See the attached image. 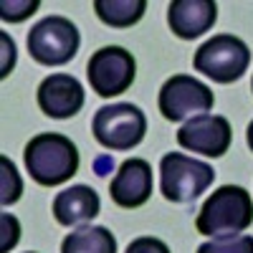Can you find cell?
I'll return each mask as SVG.
<instances>
[{
    "instance_id": "cell-3",
    "label": "cell",
    "mask_w": 253,
    "mask_h": 253,
    "mask_svg": "<svg viewBox=\"0 0 253 253\" xmlns=\"http://www.w3.org/2000/svg\"><path fill=\"white\" fill-rule=\"evenodd\" d=\"M215 170L203 160L182 152H167L160 160V193L170 203H193L213 185Z\"/></svg>"
},
{
    "instance_id": "cell-21",
    "label": "cell",
    "mask_w": 253,
    "mask_h": 253,
    "mask_svg": "<svg viewBox=\"0 0 253 253\" xmlns=\"http://www.w3.org/2000/svg\"><path fill=\"white\" fill-rule=\"evenodd\" d=\"M0 41H3V66H0V76H8L15 66V43L8 38V33L0 36Z\"/></svg>"
},
{
    "instance_id": "cell-12",
    "label": "cell",
    "mask_w": 253,
    "mask_h": 253,
    "mask_svg": "<svg viewBox=\"0 0 253 253\" xmlns=\"http://www.w3.org/2000/svg\"><path fill=\"white\" fill-rule=\"evenodd\" d=\"M218 20L215 0H172L167 8V23L177 38L193 41L210 31Z\"/></svg>"
},
{
    "instance_id": "cell-14",
    "label": "cell",
    "mask_w": 253,
    "mask_h": 253,
    "mask_svg": "<svg viewBox=\"0 0 253 253\" xmlns=\"http://www.w3.org/2000/svg\"><path fill=\"white\" fill-rule=\"evenodd\" d=\"M61 253H117V238L104 225H84L63 238Z\"/></svg>"
},
{
    "instance_id": "cell-4",
    "label": "cell",
    "mask_w": 253,
    "mask_h": 253,
    "mask_svg": "<svg viewBox=\"0 0 253 253\" xmlns=\"http://www.w3.org/2000/svg\"><path fill=\"white\" fill-rule=\"evenodd\" d=\"M91 132L101 147L114 152H126V150H134L144 139L147 117L134 104H126V101L109 104V107H101L94 114Z\"/></svg>"
},
{
    "instance_id": "cell-24",
    "label": "cell",
    "mask_w": 253,
    "mask_h": 253,
    "mask_svg": "<svg viewBox=\"0 0 253 253\" xmlns=\"http://www.w3.org/2000/svg\"><path fill=\"white\" fill-rule=\"evenodd\" d=\"M28 253H36V251H28Z\"/></svg>"
},
{
    "instance_id": "cell-11",
    "label": "cell",
    "mask_w": 253,
    "mask_h": 253,
    "mask_svg": "<svg viewBox=\"0 0 253 253\" xmlns=\"http://www.w3.org/2000/svg\"><path fill=\"white\" fill-rule=\"evenodd\" d=\"M109 195L119 208H142L152 198V167L142 157L124 160L109 185Z\"/></svg>"
},
{
    "instance_id": "cell-6",
    "label": "cell",
    "mask_w": 253,
    "mask_h": 253,
    "mask_svg": "<svg viewBox=\"0 0 253 253\" xmlns=\"http://www.w3.org/2000/svg\"><path fill=\"white\" fill-rule=\"evenodd\" d=\"M79 28L63 15L38 20L28 33V53L41 66H63L79 53Z\"/></svg>"
},
{
    "instance_id": "cell-2",
    "label": "cell",
    "mask_w": 253,
    "mask_h": 253,
    "mask_svg": "<svg viewBox=\"0 0 253 253\" xmlns=\"http://www.w3.org/2000/svg\"><path fill=\"white\" fill-rule=\"evenodd\" d=\"M26 170L28 175L43 187H56L71 180L79 170V150L76 144L56 132L36 134L26 144Z\"/></svg>"
},
{
    "instance_id": "cell-10",
    "label": "cell",
    "mask_w": 253,
    "mask_h": 253,
    "mask_svg": "<svg viewBox=\"0 0 253 253\" xmlns=\"http://www.w3.org/2000/svg\"><path fill=\"white\" fill-rule=\"evenodd\" d=\"M84 86L71 74H51L38 86V107L51 119H71L84 107Z\"/></svg>"
},
{
    "instance_id": "cell-13",
    "label": "cell",
    "mask_w": 253,
    "mask_h": 253,
    "mask_svg": "<svg viewBox=\"0 0 253 253\" xmlns=\"http://www.w3.org/2000/svg\"><path fill=\"white\" fill-rule=\"evenodd\" d=\"M99 210H101V200L96 190L89 185H71L69 190H63L53 198V218L66 228L94 220Z\"/></svg>"
},
{
    "instance_id": "cell-22",
    "label": "cell",
    "mask_w": 253,
    "mask_h": 253,
    "mask_svg": "<svg viewBox=\"0 0 253 253\" xmlns=\"http://www.w3.org/2000/svg\"><path fill=\"white\" fill-rule=\"evenodd\" d=\"M246 142H248V147L253 150V122L248 124V129H246Z\"/></svg>"
},
{
    "instance_id": "cell-19",
    "label": "cell",
    "mask_w": 253,
    "mask_h": 253,
    "mask_svg": "<svg viewBox=\"0 0 253 253\" xmlns=\"http://www.w3.org/2000/svg\"><path fill=\"white\" fill-rule=\"evenodd\" d=\"M0 223H3V243H0V253H8L15 243H18V233H20V223L18 218H13L10 213L0 215Z\"/></svg>"
},
{
    "instance_id": "cell-23",
    "label": "cell",
    "mask_w": 253,
    "mask_h": 253,
    "mask_svg": "<svg viewBox=\"0 0 253 253\" xmlns=\"http://www.w3.org/2000/svg\"><path fill=\"white\" fill-rule=\"evenodd\" d=\"M251 91H253V81H251Z\"/></svg>"
},
{
    "instance_id": "cell-15",
    "label": "cell",
    "mask_w": 253,
    "mask_h": 253,
    "mask_svg": "<svg viewBox=\"0 0 253 253\" xmlns=\"http://www.w3.org/2000/svg\"><path fill=\"white\" fill-rule=\"evenodd\" d=\"M94 10L99 20H104L112 28H129L142 20L147 3L144 0H96Z\"/></svg>"
},
{
    "instance_id": "cell-9",
    "label": "cell",
    "mask_w": 253,
    "mask_h": 253,
    "mask_svg": "<svg viewBox=\"0 0 253 253\" xmlns=\"http://www.w3.org/2000/svg\"><path fill=\"white\" fill-rule=\"evenodd\" d=\"M230 142H233V129L225 117L218 114H200L187 119L180 132L177 144L190 152H200L205 157H223L228 152Z\"/></svg>"
},
{
    "instance_id": "cell-8",
    "label": "cell",
    "mask_w": 253,
    "mask_h": 253,
    "mask_svg": "<svg viewBox=\"0 0 253 253\" xmlns=\"http://www.w3.org/2000/svg\"><path fill=\"white\" fill-rule=\"evenodd\" d=\"M86 76L91 84V91H96L99 96L104 99L119 96L132 86L137 76L134 56L122 46H104L91 53L86 63Z\"/></svg>"
},
{
    "instance_id": "cell-7",
    "label": "cell",
    "mask_w": 253,
    "mask_h": 253,
    "mask_svg": "<svg viewBox=\"0 0 253 253\" xmlns=\"http://www.w3.org/2000/svg\"><path fill=\"white\" fill-rule=\"evenodd\" d=\"M215 104V96L203 81L187 76V74H175L167 79L160 89L157 107L167 122H187L193 117L208 114Z\"/></svg>"
},
{
    "instance_id": "cell-17",
    "label": "cell",
    "mask_w": 253,
    "mask_h": 253,
    "mask_svg": "<svg viewBox=\"0 0 253 253\" xmlns=\"http://www.w3.org/2000/svg\"><path fill=\"white\" fill-rule=\"evenodd\" d=\"M0 170H3V187H0V203L3 205H13L20 193H23V182L18 177L15 165L8 157H0Z\"/></svg>"
},
{
    "instance_id": "cell-16",
    "label": "cell",
    "mask_w": 253,
    "mask_h": 253,
    "mask_svg": "<svg viewBox=\"0 0 253 253\" xmlns=\"http://www.w3.org/2000/svg\"><path fill=\"white\" fill-rule=\"evenodd\" d=\"M198 253H253V236H228V238H213L198 246Z\"/></svg>"
},
{
    "instance_id": "cell-18",
    "label": "cell",
    "mask_w": 253,
    "mask_h": 253,
    "mask_svg": "<svg viewBox=\"0 0 253 253\" xmlns=\"http://www.w3.org/2000/svg\"><path fill=\"white\" fill-rule=\"evenodd\" d=\"M38 10V0H26V3H0V15L3 20H10V23H20L28 15H33Z\"/></svg>"
},
{
    "instance_id": "cell-20",
    "label": "cell",
    "mask_w": 253,
    "mask_h": 253,
    "mask_svg": "<svg viewBox=\"0 0 253 253\" xmlns=\"http://www.w3.org/2000/svg\"><path fill=\"white\" fill-rule=\"evenodd\" d=\"M126 253H170V248H167V243L160 241V238L142 236V238H134L126 246Z\"/></svg>"
},
{
    "instance_id": "cell-1",
    "label": "cell",
    "mask_w": 253,
    "mask_h": 253,
    "mask_svg": "<svg viewBox=\"0 0 253 253\" xmlns=\"http://www.w3.org/2000/svg\"><path fill=\"white\" fill-rule=\"evenodd\" d=\"M253 223V200L241 185H223L210 195L195 218L198 233L210 238L241 236Z\"/></svg>"
},
{
    "instance_id": "cell-5",
    "label": "cell",
    "mask_w": 253,
    "mask_h": 253,
    "mask_svg": "<svg viewBox=\"0 0 253 253\" xmlns=\"http://www.w3.org/2000/svg\"><path fill=\"white\" fill-rule=\"evenodd\" d=\"M251 63V51L238 36L230 33H218L208 38L205 43L195 51L193 66L195 71L205 74L215 84H233L238 81Z\"/></svg>"
}]
</instances>
